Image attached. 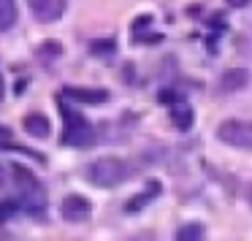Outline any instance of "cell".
Returning <instances> with one entry per match:
<instances>
[{"label":"cell","mask_w":252,"mask_h":241,"mask_svg":"<svg viewBox=\"0 0 252 241\" xmlns=\"http://www.w3.org/2000/svg\"><path fill=\"white\" fill-rule=\"evenodd\" d=\"M217 138L233 149L252 152V122L250 120H225L217 127Z\"/></svg>","instance_id":"277c9868"},{"label":"cell","mask_w":252,"mask_h":241,"mask_svg":"<svg viewBox=\"0 0 252 241\" xmlns=\"http://www.w3.org/2000/svg\"><path fill=\"white\" fill-rule=\"evenodd\" d=\"M11 176L14 181H17V195H19V203H22L28 211H44L46 206V192L44 187L38 184V179H35L33 174H30L28 168H22V165H11Z\"/></svg>","instance_id":"7a4b0ae2"},{"label":"cell","mask_w":252,"mask_h":241,"mask_svg":"<svg viewBox=\"0 0 252 241\" xmlns=\"http://www.w3.org/2000/svg\"><path fill=\"white\" fill-rule=\"evenodd\" d=\"M28 6L33 11V17L44 25L57 22L65 14V0H28Z\"/></svg>","instance_id":"8992f818"},{"label":"cell","mask_w":252,"mask_h":241,"mask_svg":"<svg viewBox=\"0 0 252 241\" xmlns=\"http://www.w3.org/2000/svg\"><path fill=\"white\" fill-rule=\"evenodd\" d=\"M90 181L98 187H117L130 176V168H127L125 160L120 157H100L90 165Z\"/></svg>","instance_id":"3957f363"},{"label":"cell","mask_w":252,"mask_h":241,"mask_svg":"<svg viewBox=\"0 0 252 241\" xmlns=\"http://www.w3.org/2000/svg\"><path fill=\"white\" fill-rule=\"evenodd\" d=\"M8 144H11V130H6V127H0V149H11Z\"/></svg>","instance_id":"5bb4252c"},{"label":"cell","mask_w":252,"mask_h":241,"mask_svg":"<svg viewBox=\"0 0 252 241\" xmlns=\"http://www.w3.org/2000/svg\"><path fill=\"white\" fill-rule=\"evenodd\" d=\"M25 130L33 138H46L52 127H49V120L44 114H30V117H25Z\"/></svg>","instance_id":"7c38bea8"},{"label":"cell","mask_w":252,"mask_h":241,"mask_svg":"<svg viewBox=\"0 0 252 241\" xmlns=\"http://www.w3.org/2000/svg\"><path fill=\"white\" fill-rule=\"evenodd\" d=\"M158 195H160V184H158V181H152V184L147 187V192H141V195L130 198V201L125 203V211H127V214H136V211H141V209L147 206L149 201H155Z\"/></svg>","instance_id":"30bf717a"},{"label":"cell","mask_w":252,"mask_h":241,"mask_svg":"<svg viewBox=\"0 0 252 241\" xmlns=\"http://www.w3.org/2000/svg\"><path fill=\"white\" fill-rule=\"evenodd\" d=\"M171 106V122H174L179 130H187V127L192 125V120H195V114H192V109L185 103L182 98H176L174 103H168Z\"/></svg>","instance_id":"9c48e42d"},{"label":"cell","mask_w":252,"mask_h":241,"mask_svg":"<svg viewBox=\"0 0 252 241\" xmlns=\"http://www.w3.org/2000/svg\"><path fill=\"white\" fill-rule=\"evenodd\" d=\"M114 49V41H106V44H93V52H111Z\"/></svg>","instance_id":"9a60e30c"},{"label":"cell","mask_w":252,"mask_h":241,"mask_svg":"<svg viewBox=\"0 0 252 241\" xmlns=\"http://www.w3.org/2000/svg\"><path fill=\"white\" fill-rule=\"evenodd\" d=\"M60 111H63V120H65V130H63V138H60L63 147H71V149L95 147V127L79 111H73L65 100H60Z\"/></svg>","instance_id":"6da1fadb"},{"label":"cell","mask_w":252,"mask_h":241,"mask_svg":"<svg viewBox=\"0 0 252 241\" xmlns=\"http://www.w3.org/2000/svg\"><path fill=\"white\" fill-rule=\"evenodd\" d=\"M90 211H93V203L87 201L84 195H65L60 203V214L65 222H84V219L90 217Z\"/></svg>","instance_id":"5b68a950"},{"label":"cell","mask_w":252,"mask_h":241,"mask_svg":"<svg viewBox=\"0 0 252 241\" xmlns=\"http://www.w3.org/2000/svg\"><path fill=\"white\" fill-rule=\"evenodd\" d=\"M228 6H233V8H244V6H250V0H225Z\"/></svg>","instance_id":"e0dca14e"},{"label":"cell","mask_w":252,"mask_h":241,"mask_svg":"<svg viewBox=\"0 0 252 241\" xmlns=\"http://www.w3.org/2000/svg\"><path fill=\"white\" fill-rule=\"evenodd\" d=\"M250 84V73L244 68H230L220 76V92H239Z\"/></svg>","instance_id":"ba28073f"},{"label":"cell","mask_w":252,"mask_h":241,"mask_svg":"<svg viewBox=\"0 0 252 241\" xmlns=\"http://www.w3.org/2000/svg\"><path fill=\"white\" fill-rule=\"evenodd\" d=\"M17 0H0V33H8L17 25Z\"/></svg>","instance_id":"8fae6325"},{"label":"cell","mask_w":252,"mask_h":241,"mask_svg":"<svg viewBox=\"0 0 252 241\" xmlns=\"http://www.w3.org/2000/svg\"><path fill=\"white\" fill-rule=\"evenodd\" d=\"M0 98H3V79H0Z\"/></svg>","instance_id":"ac0fdd59"},{"label":"cell","mask_w":252,"mask_h":241,"mask_svg":"<svg viewBox=\"0 0 252 241\" xmlns=\"http://www.w3.org/2000/svg\"><path fill=\"white\" fill-rule=\"evenodd\" d=\"M65 98H73L76 103H87V106H100L109 100L106 90H90V87H65Z\"/></svg>","instance_id":"52a82bcc"},{"label":"cell","mask_w":252,"mask_h":241,"mask_svg":"<svg viewBox=\"0 0 252 241\" xmlns=\"http://www.w3.org/2000/svg\"><path fill=\"white\" fill-rule=\"evenodd\" d=\"M3 192H6V168L0 165V198H3Z\"/></svg>","instance_id":"2e32d148"},{"label":"cell","mask_w":252,"mask_h":241,"mask_svg":"<svg viewBox=\"0 0 252 241\" xmlns=\"http://www.w3.org/2000/svg\"><path fill=\"white\" fill-rule=\"evenodd\" d=\"M203 225L201 222H190V225H182L179 230H176V239L179 241H198V239H203Z\"/></svg>","instance_id":"4fadbf2b"},{"label":"cell","mask_w":252,"mask_h":241,"mask_svg":"<svg viewBox=\"0 0 252 241\" xmlns=\"http://www.w3.org/2000/svg\"><path fill=\"white\" fill-rule=\"evenodd\" d=\"M250 203H252V192H250Z\"/></svg>","instance_id":"d6986e66"}]
</instances>
